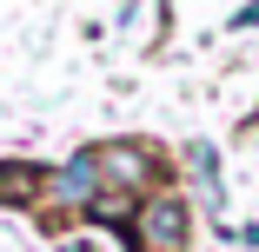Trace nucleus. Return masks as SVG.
Listing matches in <instances>:
<instances>
[{
    "mask_svg": "<svg viewBox=\"0 0 259 252\" xmlns=\"http://www.w3.org/2000/svg\"><path fill=\"white\" fill-rule=\"evenodd\" d=\"M133 232H140V252H186L193 213H186L180 192H146L140 213H133Z\"/></svg>",
    "mask_w": 259,
    "mask_h": 252,
    "instance_id": "nucleus-1",
    "label": "nucleus"
},
{
    "mask_svg": "<svg viewBox=\"0 0 259 252\" xmlns=\"http://www.w3.org/2000/svg\"><path fill=\"white\" fill-rule=\"evenodd\" d=\"M60 252H133V245H126L113 226H100V232H67V239H60Z\"/></svg>",
    "mask_w": 259,
    "mask_h": 252,
    "instance_id": "nucleus-4",
    "label": "nucleus"
},
{
    "mask_svg": "<svg viewBox=\"0 0 259 252\" xmlns=\"http://www.w3.org/2000/svg\"><path fill=\"white\" fill-rule=\"evenodd\" d=\"M47 186H54V192H47V199H54V206H100V192H107V166H100V146H80V153L54 173V179H47Z\"/></svg>",
    "mask_w": 259,
    "mask_h": 252,
    "instance_id": "nucleus-2",
    "label": "nucleus"
},
{
    "mask_svg": "<svg viewBox=\"0 0 259 252\" xmlns=\"http://www.w3.org/2000/svg\"><path fill=\"white\" fill-rule=\"evenodd\" d=\"M100 166H107V192H126V199H146V186L160 179L153 146H100Z\"/></svg>",
    "mask_w": 259,
    "mask_h": 252,
    "instance_id": "nucleus-3",
    "label": "nucleus"
},
{
    "mask_svg": "<svg viewBox=\"0 0 259 252\" xmlns=\"http://www.w3.org/2000/svg\"><path fill=\"white\" fill-rule=\"evenodd\" d=\"M233 27H259V7H239V14H233Z\"/></svg>",
    "mask_w": 259,
    "mask_h": 252,
    "instance_id": "nucleus-5",
    "label": "nucleus"
}]
</instances>
